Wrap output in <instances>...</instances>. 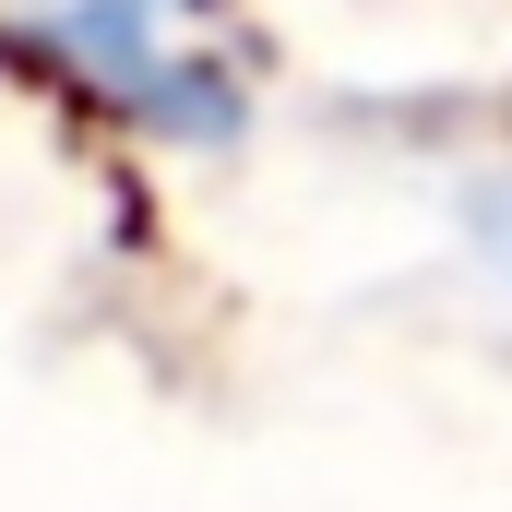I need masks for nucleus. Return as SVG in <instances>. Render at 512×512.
Segmentation results:
<instances>
[{
	"instance_id": "obj_1",
	"label": "nucleus",
	"mask_w": 512,
	"mask_h": 512,
	"mask_svg": "<svg viewBox=\"0 0 512 512\" xmlns=\"http://www.w3.org/2000/svg\"><path fill=\"white\" fill-rule=\"evenodd\" d=\"M48 48L143 131H191V143L239 131V84L191 48L179 0H48Z\"/></svg>"
},
{
	"instance_id": "obj_2",
	"label": "nucleus",
	"mask_w": 512,
	"mask_h": 512,
	"mask_svg": "<svg viewBox=\"0 0 512 512\" xmlns=\"http://www.w3.org/2000/svg\"><path fill=\"white\" fill-rule=\"evenodd\" d=\"M489 251L512 262V179H501V191H489Z\"/></svg>"
}]
</instances>
